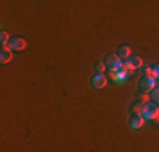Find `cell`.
Returning <instances> with one entry per match:
<instances>
[{
	"mask_svg": "<svg viewBox=\"0 0 159 152\" xmlns=\"http://www.w3.org/2000/svg\"><path fill=\"white\" fill-rule=\"evenodd\" d=\"M139 115L142 117L144 120H159V105L154 103L152 100L149 101H144L141 106V113Z\"/></svg>",
	"mask_w": 159,
	"mask_h": 152,
	"instance_id": "cell-1",
	"label": "cell"
},
{
	"mask_svg": "<svg viewBox=\"0 0 159 152\" xmlns=\"http://www.w3.org/2000/svg\"><path fill=\"white\" fill-rule=\"evenodd\" d=\"M137 86H139V91H141L142 95H147L156 88V79H154L151 74H144L142 78L139 79Z\"/></svg>",
	"mask_w": 159,
	"mask_h": 152,
	"instance_id": "cell-2",
	"label": "cell"
},
{
	"mask_svg": "<svg viewBox=\"0 0 159 152\" xmlns=\"http://www.w3.org/2000/svg\"><path fill=\"white\" fill-rule=\"evenodd\" d=\"M110 76H112V79L115 83L122 85V83H125V79H127V69L124 66L117 68V69H110Z\"/></svg>",
	"mask_w": 159,
	"mask_h": 152,
	"instance_id": "cell-3",
	"label": "cell"
},
{
	"mask_svg": "<svg viewBox=\"0 0 159 152\" xmlns=\"http://www.w3.org/2000/svg\"><path fill=\"white\" fill-rule=\"evenodd\" d=\"M103 64L108 68V69H117V68H122V61L117 54H108L107 58L103 59Z\"/></svg>",
	"mask_w": 159,
	"mask_h": 152,
	"instance_id": "cell-4",
	"label": "cell"
},
{
	"mask_svg": "<svg viewBox=\"0 0 159 152\" xmlns=\"http://www.w3.org/2000/svg\"><path fill=\"white\" fill-rule=\"evenodd\" d=\"M141 66H142V59L139 58V56H130V58H127L125 63H124V68H125L127 71H134Z\"/></svg>",
	"mask_w": 159,
	"mask_h": 152,
	"instance_id": "cell-5",
	"label": "cell"
},
{
	"mask_svg": "<svg viewBox=\"0 0 159 152\" xmlns=\"http://www.w3.org/2000/svg\"><path fill=\"white\" fill-rule=\"evenodd\" d=\"M25 42L24 39H20V37H12V39L9 41V44H7V47L9 49H14V51H22V49H25Z\"/></svg>",
	"mask_w": 159,
	"mask_h": 152,
	"instance_id": "cell-6",
	"label": "cell"
},
{
	"mask_svg": "<svg viewBox=\"0 0 159 152\" xmlns=\"http://www.w3.org/2000/svg\"><path fill=\"white\" fill-rule=\"evenodd\" d=\"M90 85H92L95 90H102L105 85H107V78H105V74H95L92 79H90Z\"/></svg>",
	"mask_w": 159,
	"mask_h": 152,
	"instance_id": "cell-7",
	"label": "cell"
},
{
	"mask_svg": "<svg viewBox=\"0 0 159 152\" xmlns=\"http://www.w3.org/2000/svg\"><path fill=\"white\" fill-rule=\"evenodd\" d=\"M129 123H130V128H141L142 125H144V118L139 115V113H132Z\"/></svg>",
	"mask_w": 159,
	"mask_h": 152,
	"instance_id": "cell-8",
	"label": "cell"
},
{
	"mask_svg": "<svg viewBox=\"0 0 159 152\" xmlns=\"http://www.w3.org/2000/svg\"><path fill=\"white\" fill-rule=\"evenodd\" d=\"M10 59H12V51H10L7 46H3L2 52H0V61H2V64H5V63H9Z\"/></svg>",
	"mask_w": 159,
	"mask_h": 152,
	"instance_id": "cell-9",
	"label": "cell"
},
{
	"mask_svg": "<svg viewBox=\"0 0 159 152\" xmlns=\"http://www.w3.org/2000/svg\"><path fill=\"white\" fill-rule=\"evenodd\" d=\"M130 54H132V51H130V47L129 46H120L119 47V51H117V56H119L120 59H127V58H130Z\"/></svg>",
	"mask_w": 159,
	"mask_h": 152,
	"instance_id": "cell-10",
	"label": "cell"
},
{
	"mask_svg": "<svg viewBox=\"0 0 159 152\" xmlns=\"http://www.w3.org/2000/svg\"><path fill=\"white\" fill-rule=\"evenodd\" d=\"M151 100H152L154 103L159 105V86H156V88L151 91Z\"/></svg>",
	"mask_w": 159,
	"mask_h": 152,
	"instance_id": "cell-11",
	"label": "cell"
},
{
	"mask_svg": "<svg viewBox=\"0 0 159 152\" xmlns=\"http://www.w3.org/2000/svg\"><path fill=\"white\" fill-rule=\"evenodd\" d=\"M151 76H152L154 79L156 78H159V64H154L152 68H151V73H149Z\"/></svg>",
	"mask_w": 159,
	"mask_h": 152,
	"instance_id": "cell-12",
	"label": "cell"
},
{
	"mask_svg": "<svg viewBox=\"0 0 159 152\" xmlns=\"http://www.w3.org/2000/svg\"><path fill=\"white\" fill-rule=\"evenodd\" d=\"M9 41H10V39H9V34L3 30V32L0 34V42H2L3 46H7V44H9Z\"/></svg>",
	"mask_w": 159,
	"mask_h": 152,
	"instance_id": "cell-13",
	"label": "cell"
},
{
	"mask_svg": "<svg viewBox=\"0 0 159 152\" xmlns=\"http://www.w3.org/2000/svg\"><path fill=\"white\" fill-rule=\"evenodd\" d=\"M105 68H107V66H105L103 63H97V66H95V71H97V74H103L102 71H105Z\"/></svg>",
	"mask_w": 159,
	"mask_h": 152,
	"instance_id": "cell-14",
	"label": "cell"
}]
</instances>
